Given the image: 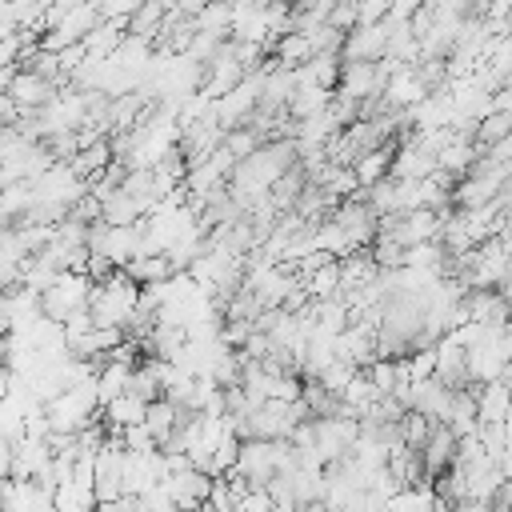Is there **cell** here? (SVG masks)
Instances as JSON below:
<instances>
[{
    "mask_svg": "<svg viewBox=\"0 0 512 512\" xmlns=\"http://www.w3.org/2000/svg\"><path fill=\"white\" fill-rule=\"evenodd\" d=\"M140 284H132L124 272H112L108 280L92 284V300H88V312H92V324L96 328H120L128 332V324L136 320V308H140Z\"/></svg>",
    "mask_w": 512,
    "mask_h": 512,
    "instance_id": "1",
    "label": "cell"
},
{
    "mask_svg": "<svg viewBox=\"0 0 512 512\" xmlns=\"http://www.w3.org/2000/svg\"><path fill=\"white\" fill-rule=\"evenodd\" d=\"M92 300V280L80 272H60V280L40 296V312L56 324H68L76 312H88Z\"/></svg>",
    "mask_w": 512,
    "mask_h": 512,
    "instance_id": "2",
    "label": "cell"
},
{
    "mask_svg": "<svg viewBox=\"0 0 512 512\" xmlns=\"http://www.w3.org/2000/svg\"><path fill=\"white\" fill-rule=\"evenodd\" d=\"M316 424V460L328 468L336 460H344L360 436V420H348V416H324V420H312Z\"/></svg>",
    "mask_w": 512,
    "mask_h": 512,
    "instance_id": "3",
    "label": "cell"
},
{
    "mask_svg": "<svg viewBox=\"0 0 512 512\" xmlns=\"http://www.w3.org/2000/svg\"><path fill=\"white\" fill-rule=\"evenodd\" d=\"M232 472H240L252 488H268V480L280 472L276 440H240V460Z\"/></svg>",
    "mask_w": 512,
    "mask_h": 512,
    "instance_id": "4",
    "label": "cell"
},
{
    "mask_svg": "<svg viewBox=\"0 0 512 512\" xmlns=\"http://www.w3.org/2000/svg\"><path fill=\"white\" fill-rule=\"evenodd\" d=\"M164 452H144V456H136V452H128L124 456V496H148L152 488H160L164 484Z\"/></svg>",
    "mask_w": 512,
    "mask_h": 512,
    "instance_id": "5",
    "label": "cell"
},
{
    "mask_svg": "<svg viewBox=\"0 0 512 512\" xmlns=\"http://www.w3.org/2000/svg\"><path fill=\"white\" fill-rule=\"evenodd\" d=\"M4 96H8L20 112H40V108H48V104L56 100V84L44 80V76H36V72H28V68H20V72L12 76V84H8Z\"/></svg>",
    "mask_w": 512,
    "mask_h": 512,
    "instance_id": "6",
    "label": "cell"
},
{
    "mask_svg": "<svg viewBox=\"0 0 512 512\" xmlns=\"http://www.w3.org/2000/svg\"><path fill=\"white\" fill-rule=\"evenodd\" d=\"M164 492L172 496V504H176L180 512H200V508L208 504V496H212V476L188 468V472L168 476V480H164Z\"/></svg>",
    "mask_w": 512,
    "mask_h": 512,
    "instance_id": "7",
    "label": "cell"
},
{
    "mask_svg": "<svg viewBox=\"0 0 512 512\" xmlns=\"http://www.w3.org/2000/svg\"><path fill=\"white\" fill-rule=\"evenodd\" d=\"M428 96H432V88L424 84V76H420L416 68H400V72L384 84V104H388L392 112H400V108L412 112V108L424 104Z\"/></svg>",
    "mask_w": 512,
    "mask_h": 512,
    "instance_id": "8",
    "label": "cell"
},
{
    "mask_svg": "<svg viewBox=\"0 0 512 512\" xmlns=\"http://www.w3.org/2000/svg\"><path fill=\"white\" fill-rule=\"evenodd\" d=\"M52 468V448L48 440H20L12 444V480H40Z\"/></svg>",
    "mask_w": 512,
    "mask_h": 512,
    "instance_id": "9",
    "label": "cell"
},
{
    "mask_svg": "<svg viewBox=\"0 0 512 512\" xmlns=\"http://www.w3.org/2000/svg\"><path fill=\"white\" fill-rule=\"evenodd\" d=\"M472 396H476V420H480V424H504V420H508V412H512V392H508L504 380L476 384Z\"/></svg>",
    "mask_w": 512,
    "mask_h": 512,
    "instance_id": "10",
    "label": "cell"
},
{
    "mask_svg": "<svg viewBox=\"0 0 512 512\" xmlns=\"http://www.w3.org/2000/svg\"><path fill=\"white\" fill-rule=\"evenodd\" d=\"M456 436H452V428L448 424H436L432 428V436H428V444L420 448V456H424V468H428V480H436V476H444L452 464H456Z\"/></svg>",
    "mask_w": 512,
    "mask_h": 512,
    "instance_id": "11",
    "label": "cell"
},
{
    "mask_svg": "<svg viewBox=\"0 0 512 512\" xmlns=\"http://www.w3.org/2000/svg\"><path fill=\"white\" fill-rule=\"evenodd\" d=\"M100 416L108 420V432H124V428H136V424H144V416H148V404H144L136 392H124V396H116L112 404H104V408H100Z\"/></svg>",
    "mask_w": 512,
    "mask_h": 512,
    "instance_id": "12",
    "label": "cell"
},
{
    "mask_svg": "<svg viewBox=\"0 0 512 512\" xmlns=\"http://www.w3.org/2000/svg\"><path fill=\"white\" fill-rule=\"evenodd\" d=\"M392 156H396V148H372V152H364L356 164H352V172H356V180H360V188L368 192V188H376L380 180H388V172H392Z\"/></svg>",
    "mask_w": 512,
    "mask_h": 512,
    "instance_id": "13",
    "label": "cell"
},
{
    "mask_svg": "<svg viewBox=\"0 0 512 512\" xmlns=\"http://www.w3.org/2000/svg\"><path fill=\"white\" fill-rule=\"evenodd\" d=\"M132 364H116V360H104L100 372H96V384H100V404H112L116 396H124L132 388Z\"/></svg>",
    "mask_w": 512,
    "mask_h": 512,
    "instance_id": "14",
    "label": "cell"
},
{
    "mask_svg": "<svg viewBox=\"0 0 512 512\" xmlns=\"http://www.w3.org/2000/svg\"><path fill=\"white\" fill-rule=\"evenodd\" d=\"M176 424H180V408L172 404V400H152L148 404V416H144V428L156 436V444L164 448L168 440H172V432H176Z\"/></svg>",
    "mask_w": 512,
    "mask_h": 512,
    "instance_id": "15",
    "label": "cell"
},
{
    "mask_svg": "<svg viewBox=\"0 0 512 512\" xmlns=\"http://www.w3.org/2000/svg\"><path fill=\"white\" fill-rule=\"evenodd\" d=\"M52 504H56V512H96V488H92V484L64 480V484L52 492Z\"/></svg>",
    "mask_w": 512,
    "mask_h": 512,
    "instance_id": "16",
    "label": "cell"
},
{
    "mask_svg": "<svg viewBox=\"0 0 512 512\" xmlns=\"http://www.w3.org/2000/svg\"><path fill=\"white\" fill-rule=\"evenodd\" d=\"M124 276H128L132 284H140V288H152V284H160V280L172 276V264H168V256H136V260L124 268Z\"/></svg>",
    "mask_w": 512,
    "mask_h": 512,
    "instance_id": "17",
    "label": "cell"
},
{
    "mask_svg": "<svg viewBox=\"0 0 512 512\" xmlns=\"http://www.w3.org/2000/svg\"><path fill=\"white\" fill-rule=\"evenodd\" d=\"M276 60L284 68H304L308 60H316V52H312V44H308L304 32H288L284 40H276Z\"/></svg>",
    "mask_w": 512,
    "mask_h": 512,
    "instance_id": "18",
    "label": "cell"
},
{
    "mask_svg": "<svg viewBox=\"0 0 512 512\" xmlns=\"http://www.w3.org/2000/svg\"><path fill=\"white\" fill-rule=\"evenodd\" d=\"M304 288H308L312 300H332V296H340V260H332V264H324L320 272L304 276Z\"/></svg>",
    "mask_w": 512,
    "mask_h": 512,
    "instance_id": "19",
    "label": "cell"
},
{
    "mask_svg": "<svg viewBox=\"0 0 512 512\" xmlns=\"http://www.w3.org/2000/svg\"><path fill=\"white\" fill-rule=\"evenodd\" d=\"M24 424H28V416H24L12 400H4V404H0V440H4V444H20V440H24Z\"/></svg>",
    "mask_w": 512,
    "mask_h": 512,
    "instance_id": "20",
    "label": "cell"
},
{
    "mask_svg": "<svg viewBox=\"0 0 512 512\" xmlns=\"http://www.w3.org/2000/svg\"><path fill=\"white\" fill-rule=\"evenodd\" d=\"M356 372H360V368H352V364H340V360H332V364H328V368H324V372L316 376V384H320L324 392L340 396V392H344V388L352 384V376H356Z\"/></svg>",
    "mask_w": 512,
    "mask_h": 512,
    "instance_id": "21",
    "label": "cell"
},
{
    "mask_svg": "<svg viewBox=\"0 0 512 512\" xmlns=\"http://www.w3.org/2000/svg\"><path fill=\"white\" fill-rule=\"evenodd\" d=\"M260 144H264V140H260L252 128H232V132L224 136V148L236 156V164H240V160H248V156L260 148Z\"/></svg>",
    "mask_w": 512,
    "mask_h": 512,
    "instance_id": "22",
    "label": "cell"
},
{
    "mask_svg": "<svg viewBox=\"0 0 512 512\" xmlns=\"http://www.w3.org/2000/svg\"><path fill=\"white\" fill-rule=\"evenodd\" d=\"M120 440H124V448H128V452H136V456H144V452H160L156 436H152L144 424H136V428H124V432H120Z\"/></svg>",
    "mask_w": 512,
    "mask_h": 512,
    "instance_id": "23",
    "label": "cell"
},
{
    "mask_svg": "<svg viewBox=\"0 0 512 512\" xmlns=\"http://www.w3.org/2000/svg\"><path fill=\"white\" fill-rule=\"evenodd\" d=\"M236 512H276V500L268 496V488H252V492L240 500Z\"/></svg>",
    "mask_w": 512,
    "mask_h": 512,
    "instance_id": "24",
    "label": "cell"
},
{
    "mask_svg": "<svg viewBox=\"0 0 512 512\" xmlns=\"http://www.w3.org/2000/svg\"><path fill=\"white\" fill-rule=\"evenodd\" d=\"M96 512H144L136 496H120V500H108V504H96Z\"/></svg>",
    "mask_w": 512,
    "mask_h": 512,
    "instance_id": "25",
    "label": "cell"
},
{
    "mask_svg": "<svg viewBox=\"0 0 512 512\" xmlns=\"http://www.w3.org/2000/svg\"><path fill=\"white\" fill-rule=\"evenodd\" d=\"M0 480H12V444L0 440Z\"/></svg>",
    "mask_w": 512,
    "mask_h": 512,
    "instance_id": "26",
    "label": "cell"
},
{
    "mask_svg": "<svg viewBox=\"0 0 512 512\" xmlns=\"http://www.w3.org/2000/svg\"><path fill=\"white\" fill-rule=\"evenodd\" d=\"M12 384H16V376H12V372H8L4 364H0V404L8 400V392H12Z\"/></svg>",
    "mask_w": 512,
    "mask_h": 512,
    "instance_id": "27",
    "label": "cell"
},
{
    "mask_svg": "<svg viewBox=\"0 0 512 512\" xmlns=\"http://www.w3.org/2000/svg\"><path fill=\"white\" fill-rule=\"evenodd\" d=\"M496 500H500L504 508H512V472L504 476V488H500V496H496Z\"/></svg>",
    "mask_w": 512,
    "mask_h": 512,
    "instance_id": "28",
    "label": "cell"
},
{
    "mask_svg": "<svg viewBox=\"0 0 512 512\" xmlns=\"http://www.w3.org/2000/svg\"><path fill=\"white\" fill-rule=\"evenodd\" d=\"M276 512H304V508H296V504H292V508H276Z\"/></svg>",
    "mask_w": 512,
    "mask_h": 512,
    "instance_id": "29",
    "label": "cell"
},
{
    "mask_svg": "<svg viewBox=\"0 0 512 512\" xmlns=\"http://www.w3.org/2000/svg\"><path fill=\"white\" fill-rule=\"evenodd\" d=\"M0 192H4V180H0Z\"/></svg>",
    "mask_w": 512,
    "mask_h": 512,
    "instance_id": "30",
    "label": "cell"
}]
</instances>
